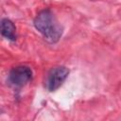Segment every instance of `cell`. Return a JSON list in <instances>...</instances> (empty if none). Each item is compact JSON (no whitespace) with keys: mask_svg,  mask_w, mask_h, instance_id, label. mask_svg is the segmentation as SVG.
Returning a JSON list of instances; mask_svg holds the SVG:
<instances>
[{"mask_svg":"<svg viewBox=\"0 0 121 121\" xmlns=\"http://www.w3.org/2000/svg\"><path fill=\"white\" fill-rule=\"evenodd\" d=\"M35 28L49 43H56L62 35V27L49 9H43L34 19Z\"/></svg>","mask_w":121,"mask_h":121,"instance_id":"cell-1","label":"cell"},{"mask_svg":"<svg viewBox=\"0 0 121 121\" xmlns=\"http://www.w3.org/2000/svg\"><path fill=\"white\" fill-rule=\"evenodd\" d=\"M69 75V70L65 66H56L52 68L46 77L45 85L48 91L53 92L60 88Z\"/></svg>","mask_w":121,"mask_h":121,"instance_id":"cell-3","label":"cell"},{"mask_svg":"<svg viewBox=\"0 0 121 121\" xmlns=\"http://www.w3.org/2000/svg\"><path fill=\"white\" fill-rule=\"evenodd\" d=\"M1 33L3 35V37H5L6 39L14 42L17 38L16 35V27L14 26V24L9 20V19H3L1 22Z\"/></svg>","mask_w":121,"mask_h":121,"instance_id":"cell-4","label":"cell"},{"mask_svg":"<svg viewBox=\"0 0 121 121\" xmlns=\"http://www.w3.org/2000/svg\"><path fill=\"white\" fill-rule=\"evenodd\" d=\"M32 70L26 65H19L12 68L9 74V82L13 87H23L32 78Z\"/></svg>","mask_w":121,"mask_h":121,"instance_id":"cell-2","label":"cell"}]
</instances>
